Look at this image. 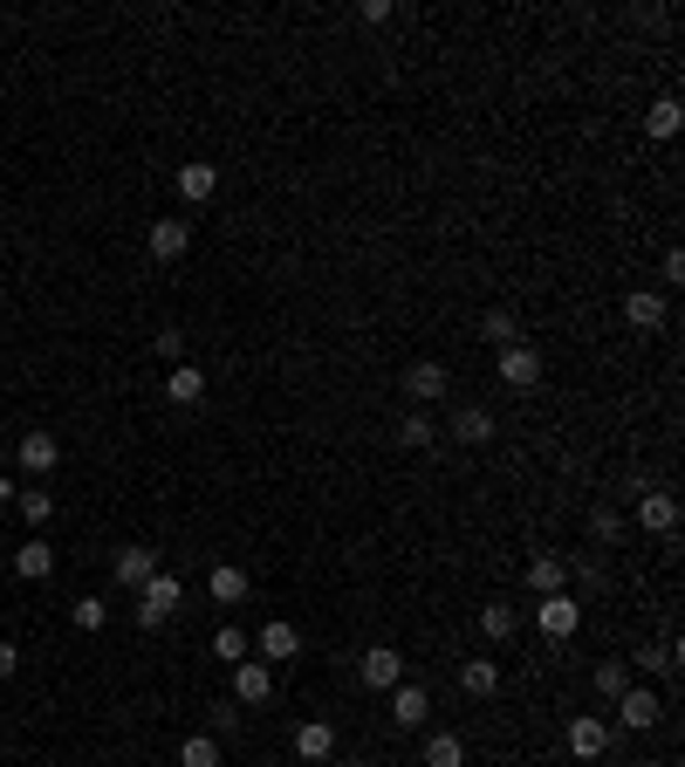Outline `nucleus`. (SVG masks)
Returning <instances> with one entry per match:
<instances>
[{"mask_svg": "<svg viewBox=\"0 0 685 767\" xmlns=\"http://www.w3.org/2000/svg\"><path fill=\"white\" fill-rule=\"evenodd\" d=\"M213 192H220V165H206V158L179 165V199H186V206H206Z\"/></svg>", "mask_w": 685, "mask_h": 767, "instance_id": "nucleus-18", "label": "nucleus"}, {"mask_svg": "<svg viewBox=\"0 0 685 767\" xmlns=\"http://www.w3.org/2000/svg\"><path fill=\"white\" fill-rule=\"evenodd\" d=\"M515 630H521V610L515 603H480V637H487V645H507Z\"/></svg>", "mask_w": 685, "mask_h": 767, "instance_id": "nucleus-22", "label": "nucleus"}, {"mask_svg": "<svg viewBox=\"0 0 685 767\" xmlns=\"http://www.w3.org/2000/svg\"><path fill=\"white\" fill-rule=\"evenodd\" d=\"M14 459H21V473H56L62 439H56V432H28V439L14 446Z\"/></svg>", "mask_w": 685, "mask_h": 767, "instance_id": "nucleus-16", "label": "nucleus"}, {"mask_svg": "<svg viewBox=\"0 0 685 767\" xmlns=\"http://www.w3.org/2000/svg\"><path fill=\"white\" fill-rule=\"evenodd\" d=\"M611 706H617V727H624V733H651L658 720H665V699H658L651 685H624Z\"/></svg>", "mask_w": 685, "mask_h": 767, "instance_id": "nucleus-2", "label": "nucleus"}, {"mask_svg": "<svg viewBox=\"0 0 685 767\" xmlns=\"http://www.w3.org/2000/svg\"><path fill=\"white\" fill-rule=\"evenodd\" d=\"M452 439H460V446H487V439H494V412L460 404V412H452Z\"/></svg>", "mask_w": 685, "mask_h": 767, "instance_id": "nucleus-23", "label": "nucleus"}, {"mask_svg": "<svg viewBox=\"0 0 685 767\" xmlns=\"http://www.w3.org/2000/svg\"><path fill=\"white\" fill-rule=\"evenodd\" d=\"M144 247H151V261H186V247H192V226H186V220H151Z\"/></svg>", "mask_w": 685, "mask_h": 767, "instance_id": "nucleus-13", "label": "nucleus"}, {"mask_svg": "<svg viewBox=\"0 0 685 767\" xmlns=\"http://www.w3.org/2000/svg\"><path fill=\"white\" fill-rule=\"evenodd\" d=\"M678 281H685V253H678V247H665V288H678Z\"/></svg>", "mask_w": 685, "mask_h": 767, "instance_id": "nucleus-39", "label": "nucleus"}, {"mask_svg": "<svg viewBox=\"0 0 685 767\" xmlns=\"http://www.w3.org/2000/svg\"><path fill=\"white\" fill-rule=\"evenodd\" d=\"M110 624V603L104 597H83V603H75V630H104Z\"/></svg>", "mask_w": 685, "mask_h": 767, "instance_id": "nucleus-35", "label": "nucleus"}, {"mask_svg": "<svg viewBox=\"0 0 685 767\" xmlns=\"http://www.w3.org/2000/svg\"><path fill=\"white\" fill-rule=\"evenodd\" d=\"M480 343L515 350V343H521V322H515V309H480Z\"/></svg>", "mask_w": 685, "mask_h": 767, "instance_id": "nucleus-24", "label": "nucleus"}, {"mask_svg": "<svg viewBox=\"0 0 685 767\" xmlns=\"http://www.w3.org/2000/svg\"><path fill=\"white\" fill-rule=\"evenodd\" d=\"M398 446H412V452H425V446H439V425H433V418H425V412H412V418H404V425H398Z\"/></svg>", "mask_w": 685, "mask_h": 767, "instance_id": "nucleus-28", "label": "nucleus"}, {"mask_svg": "<svg viewBox=\"0 0 685 767\" xmlns=\"http://www.w3.org/2000/svg\"><path fill=\"white\" fill-rule=\"evenodd\" d=\"M446 391H452L446 364H433V356H425V364H404V398H412V404H439Z\"/></svg>", "mask_w": 685, "mask_h": 767, "instance_id": "nucleus-11", "label": "nucleus"}, {"mask_svg": "<svg viewBox=\"0 0 685 767\" xmlns=\"http://www.w3.org/2000/svg\"><path fill=\"white\" fill-rule=\"evenodd\" d=\"M569 590V562L563 555H528V597H563Z\"/></svg>", "mask_w": 685, "mask_h": 767, "instance_id": "nucleus-12", "label": "nucleus"}, {"mask_svg": "<svg viewBox=\"0 0 685 767\" xmlns=\"http://www.w3.org/2000/svg\"><path fill=\"white\" fill-rule=\"evenodd\" d=\"M165 398H172V404H206V370H199V364H172Z\"/></svg>", "mask_w": 685, "mask_h": 767, "instance_id": "nucleus-20", "label": "nucleus"}, {"mask_svg": "<svg viewBox=\"0 0 685 767\" xmlns=\"http://www.w3.org/2000/svg\"><path fill=\"white\" fill-rule=\"evenodd\" d=\"M14 576H21V582H48V576H56V548L35 534L28 548H14Z\"/></svg>", "mask_w": 685, "mask_h": 767, "instance_id": "nucleus-21", "label": "nucleus"}, {"mask_svg": "<svg viewBox=\"0 0 685 767\" xmlns=\"http://www.w3.org/2000/svg\"><path fill=\"white\" fill-rule=\"evenodd\" d=\"M535 630L563 645V637H576V630H582V603H576L569 590H563V597H542V603H535Z\"/></svg>", "mask_w": 685, "mask_h": 767, "instance_id": "nucleus-4", "label": "nucleus"}, {"mask_svg": "<svg viewBox=\"0 0 685 767\" xmlns=\"http://www.w3.org/2000/svg\"><path fill=\"white\" fill-rule=\"evenodd\" d=\"M295 754L309 760V767L336 760V727H329V720H302V727H295Z\"/></svg>", "mask_w": 685, "mask_h": 767, "instance_id": "nucleus-15", "label": "nucleus"}, {"mask_svg": "<svg viewBox=\"0 0 685 767\" xmlns=\"http://www.w3.org/2000/svg\"><path fill=\"white\" fill-rule=\"evenodd\" d=\"M220 733H240V706H234V699L213 706V740H220Z\"/></svg>", "mask_w": 685, "mask_h": 767, "instance_id": "nucleus-37", "label": "nucleus"}, {"mask_svg": "<svg viewBox=\"0 0 685 767\" xmlns=\"http://www.w3.org/2000/svg\"><path fill=\"white\" fill-rule=\"evenodd\" d=\"M460 693H466V699H494V693H500V664H494V658H466V664H460Z\"/></svg>", "mask_w": 685, "mask_h": 767, "instance_id": "nucleus-19", "label": "nucleus"}, {"mask_svg": "<svg viewBox=\"0 0 685 767\" xmlns=\"http://www.w3.org/2000/svg\"><path fill=\"white\" fill-rule=\"evenodd\" d=\"M425 767H466V740L460 733H433L425 740Z\"/></svg>", "mask_w": 685, "mask_h": 767, "instance_id": "nucleus-27", "label": "nucleus"}, {"mask_svg": "<svg viewBox=\"0 0 685 767\" xmlns=\"http://www.w3.org/2000/svg\"><path fill=\"white\" fill-rule=\"evenodd\" d=\"M576 582H582L590 597H603V590H611V569H603L597 555H582V562H576Z\"/></svg>", "mask_w": 685, "mask_h": 767, "instance_id": "nucleus-34", "label": "nucleus"}, {"mask_svg": "<svg viewBox=\"0 0 685 767\" xmlns=\"http://www.w3.org/2000/svg\"><path fill=\"white\" fill-rule=\"evenodd\" d=\"M624 685H630V664H624V658H603V664H597V699H617Z\"/></svg>", "mask_w": 685, "mask_h": 767, "instance_id": "nucleus-30", "label": "nucleus"}, {"mask_svg": "<svg viewBox=\"0 0 685 767\" xmlns=\"http://www.w3.org/2000/svg\"><path fill=\"white\" fill-rule=\"evenodd\" d=\"M247 651H253V645H247V630H234V624L213 630V658H220V664H240Z\"/></svg>", "mask_w": 685, "mask_h": 767, "instance_id": "nucleus-33", "label": "nucleus"}, {"mask_svg": "<svg viewBox=\"0 0 685 767\" xmlns=\"http://www.w3.org/2000/svg\"><path fill=\"white\" fill-rule=\"evenodd\" d=\"M14 672H21V651L8 645V637H0V678H14Z\"/></svg>", "mask_w": 685, "mask_h": 767, "instance_id": "nucleus-40", "label": "nucleus"}, {"mask_svg": "<svg viewBox=\"0 0 685 767\" xmlns=\"http://www.w3.org/2000/svg\"><path fill=\"white\" fill-rule=\"evenodd\" d=\"M14 507H21V515H28L35 528H48V515H56V494H48V487H21Z\"/></svg>", "mask_w": 685, "mask_h": 767, "instance_id": "nucleus-32", "label": "nucleus"}, {"mask_svg": "<svg viewBox=\"0 0 685 767\" xmlns=\"http://www.w3.org/2000/svg\"><path fill=\"white\" fill-rule=\"evenodd\" d=\"M179 603H186V582L158 569V576H151L144 590H138V630H158V624H172V617H179Z\"/></svg>", "mask_w": 685, "mask_h": 767, "instance_id": "nucleus-1", "label": "nucleus"}, {"mask_svg": "<svg viewBox=\"0 0 685 767\" xmlns=\"http://www.w3.org/2000/svg\"><path fill=\"white\" fill-rule=\"evenodd\" d=\"M268 699H274V664L240 658L234 664V706H268Z\"/></svg>", "mask_w": 685, "mask_h": 767, "instance_id": "nucleus-8", "label": "nucleus"}, {"mask_svg": "<svg viewBox=\"0 0 685 767\" xmlns=\"http://www.w3.org/2000/svg\"><path fill=\"white\" fill-rule=\"evenodd\" d=\"M425 712H433V699H425V685H391V727L418 733V727H425Z\"/></svg>", "mask_w": 685, "mask_h": 767, "instance_id": "nucleus-17", "label": "nucleus"}, {"mask_svg": "<svg viewBox=\"0 0 685 767\" xmlns=\"http://www.w3.org/2000/svg\"><path fill=\"white\" fill-rule=\"evenodd\" d=\"M678 123H685V110H678V96H658V104L645 110V138H658V144H672V138H678Z\"/></svg>", "mask_w": 685, "mask_h": 767, "instance_id": "nucleus-25", "label": "nucleus"}, {"mask_svg": "<svg viewBox=\"0 0 685 767\" xmlns=\"http://www.w3.org/2000/svg\"><path fill=\"white\" fill-rule=\"evenodd\" d=\"M151 350H158L165 364H186V329H158V337H151Z\"/></svg>", "mask_w": 685, "mask_h": 767, "instance_id": "nucleus-36", "label": "nucleus"}, {"mask_svg": "<svg viewBox=\"0 0 685 767\" xmlns=\"http://www.w3.org/2000/svg\"><path fill=\"white\" fill-rule=\"evenodd\" d=\"M247 645L261 651V664H282V658H302V630H295L288 617H268L261 637H247Z\"/></svg>", "mask_w": 685, "mask_h": 767, "instance_id": "nucleus-10", "label": "nucleus"}, {"mask_svg": "<svg viewBox=\"0 0 685 767\" xmlns=\"http://www.w3.org/2000/svg\"><path fill=\"white\" fill-rule=\"evenodd\" d=\"M151 576H158V548L123 542V548H117V582H123V590H144Z\"/></svg>", "mask_w": 685, "mask_h": 767, "instance_id": "nucleus-14", "label": "nucleus"}, {"mask_svg": "<svg viewBox=\"0 0 685 767\" xmlns=\"http://www.w3.org/2000/svg\"><path fill=\"white\" fill-rule=\"evenodd\" d=\"M0 500H21V487H14V480H8V473H0Z\"/></svg>", "mask_w": 685, "mask_h": 767, "instance_id": "nucleus-41", "label": "nucleus"}, {"mask_svg": "<svg viewBox=\"0 0 685 767\" xmlns=\"http://www.w3.org/2000/svg\"><path fill=\"white\" fill-rule=\"evenodd\" d=\"M617 534H624L617 507H590V542H597V548H617Z\"/></svg>", "mask_w": 685, "mask_h": 767, "instance_id": "nucleus-31", "label": "nucleus"}, {"mask_svg": "<svg viewBox=\"0 0 685 767\" xmlns=\"http://www.w3.org/2000/svg\"><path fill=\"white\" fill-rule=\"evenodd\" d=\"M624 322L638 329V337H658V329L672 322V309H665V295H658V288H630L624 295Z\"/></svg>", "mask_w": 685, "mask_h": 767, "instance_id": "nucleus-7", "label": "nucleus"}, {"mask_svg": "<svg viewBox=\"0 0 685 767\" xmlns=\"http://www.w3.org/2000/svg\"><path fill=\"white\" fill-rule=\"evenodd\" d=\"M638 528L658 534V542H665V534H678V500H672L665 487H638Z\"/></svg>", "mask_w": 685, "mask_h": 767, "instance_id": "nucleus-6", "label": "nucleus"}, {"mask_svg": "<svg viewBox=\"0 0 685 767\" xmlns=\"http://www.w3.org/2000/svg\"><path fill=\"white\" fill-rule=\"evenodd\" d=\"M500 384H507V391H535V384H542V350L535 343L500 350Z\"/></svg>", "mask_w": 685, "mask_h": 767, "instance_id": "nucleus-9", "label": "nucleus"}, {"mask_svg": "<svg viewBox=\"0 0 685 767\" xmlns=\"http://www.w3.org/2000/svg\"><path fill=\"white\" fill-rule=\"evenodd\" d=\"M357 678H364V693H391V685H404V651L370 645L364 664H357Z\"/></svg>", "mask_w": 685, "mask_h": 767, "instance_id": "nucleus-5", "label": "nucleus"}, {"mask_svg": "<svg viewBox=\"0 0 685 767\" xmlns=\"http://www.w3.org/2000/svg\"><path fill=\"white\" fill-rule=\"evenodd\" d=\"M357 21H364V28H385V21H391V0H364Z\"/></svg>", "mask_w": 685, "mask_h": 767, "instance_id": "nucleus-38", "label": "nucleus"}, {"mask_svg": "<svg viewBox=\"0 0 685 767\" xmlns=\"http://www.w3.org/2000/svg\"><path fill=\"white\" fill-rule=\"evenodd\" d=\"M611 740H617V727L597 720V712H576V720H569V754L576 760H603V754H611Z\"/></svg>", "mask_w": 685, "mask_h": 767, "instance_id": "nucleus-3", "label": "nucleus"}, {"mask_svg": "<svg viewBox=\"0 0 685 767\" xmlns=\"http://www.w3.org/2000/svg\"><path fill=\"white\" fill-rule=\"evenodd\" d=\"M336 767H370V760H336Z\"/></svg>", "mask_w": 685, "mask_h": 767, "instance_id": "nucleus-42", "label": "nucleus"}, {"mask_svg": "<svg viewBox=\"0 0 685 767\" xmlns=\"http://www.w3.org/2000/svg\"><path fill=\"white\" fill-rule=\"evenodd\" d=\"M247 590H253V582H247V569H234V562H220V569L206 576V597L213 603H247Z\"/></svg>", "mask_w": 685, "mask_h": 767, "instance_id": "nucleus-26", "label": "nucleus"}, {"mask_svg": "<svg viewBox=\"0 0 685 767\" xmlns=\"http://www.w3.org/2000/svg\"><path fill=\"white\" fill-rule=\"evenodd\" d=\"M179 767H220V740L213 733H192L179 747Z\"/></svg>", "mask_w": 685, "mask_h": 767, "instance_id": "nucleus-29", "label": "nucleus"}]
</instances>
